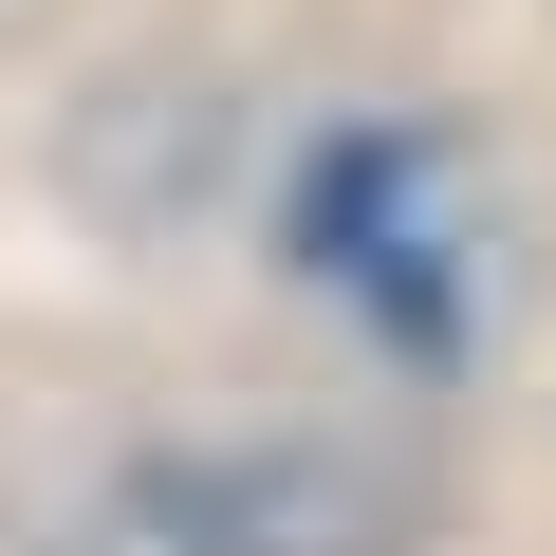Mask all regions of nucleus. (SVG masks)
Here are the masks:
<instances>
[{"instance_id": "nucleus-1", "label": "nucleus", "mask_w": 556, "mask_h": 556, "mask_svg": "<svg viewBox=\"0 0 556 556\" xmlns=\"http://www.w3.org/2000/svg\"><path fill=\"white\" fill-rule=\"evenodd\" d=\"M298 260H316V298H353L390 353H464V316H482L427 130H334L316 186H298Z\"/></svg>"}, {"instance_id": "nucleus-2", "label": "nucleus", "mask_w": 556, "mask_h": 556, "mask_svg": "<svg viewBox=\"0 0 556 556\" xmlns=\"http://www.w3.org/2000/svg\"><path fill=\"white\" fill-rule=\"evenodd\" d=\"M149 519L186 556H390L408 538V482L390 464H334V445H204L149 482Z\"/></svg>"}]
</instances>
